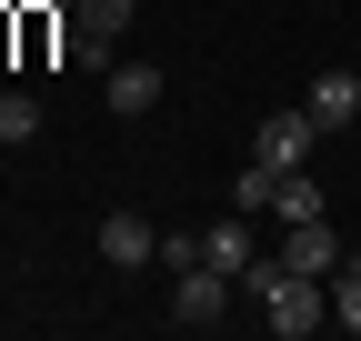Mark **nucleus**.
Wrapping results in <instances>:
<instances>
[{
    "mask_svg": "<svg viewBox=\"0 0 361 341\" xmlns=\"http://www.w3.org/2000/svg\"><path fill=\"white\" fill-rule=\"evenodd\" d=\"M101 101H111L121 120H141V111L161 101V70H151V61H111V70H101Z\"/></svg>",
    "mask_w": 361,
    "mask_h": 341,
    "instance_id": "obj_5",
    "label": "nucleus"
},
{
    "mask_svg": "<svg viewBox=\"0 0 361 341\" xmlns=\"http://www.w3.org/2000/svg\"><path fill=\"white\" fill-rule=\"evenodd\" d=\"M61 11H80V0H61Z\"/></svg>",
    "mask_w": 361,
    "mask_h": 341,
    "instance_id": "obj_13",
    "label": "nucleus"
},
{
    "mask_svg": "<svg viewBox=\"0 0 361 341\" xmlns=\"http://www.w3.org/2000/svg\"><path fill=\"white\" fill-rule=\"evenodd\" d=\"M271 181H281L271 161H241V181H231V211H241V221H261V211H271Z\"/></svg>",
    "mask_w": 361,
    "mask_h": 341,
    "instance_id": "obj_10",
    "label": "nucleus"
},
{
    "mask_svg": "<svg viewBox=\"0 0 361 341\" xmlns=\"http://www.w3.org/2000/svg\"><path fill=\"white\" fill-rule=\"evenodd\" d=\"M281 261L311 271V281H331V271H341V231L322 221V211H311V221H281Z\"/></svg>",
    "mask_w": 361,
    "mask_h": 341,
    "instance_id": "obj_3",
    "label": "nucleus"
},
{
    "mask_svg": "<svg viewBox=\"0 0 361 341\" xmlns=\"http://www.w3.org/2000/svg\"><path fill=\"white\" fill-rule=\"evenodd\" d=\"M71 20H80V30H101V40H121V30H130V0H80Z\"/></svg>",
    "mask_w": 361,
    "mask_h": 341,
    "instance_id": "obj_12",
    "label": "nucleus"
},
{
    "mask_svg": "<svg viewBox=\"0 0 361 341\" xmlns=\"http://www.w3.org/2000/svg\"><path fill=\"white\" fill-rule=\"evenodd\" d=\"M311 211H322V181L311 170H281L271 181V221H311Z\"/></svg>",
    "mask_w": 361,
    "mask_h": 341,
    "instance_id": "obj_8",
    "label": "nucleus"
},
{
    "mask_svg": "<svg viewBox=\"0 0 361 341\" xmlns=\"http://www.w3.org/2000/svg\"><path fill=\"white\" fill-rule=\"evenodd\" d=\"M331 321L361 341V251H341V271H331Z\"/></svg>",
    "mask_w": 361,
    "mask_h": 341,
    "instance_id": "obj_9",
    "label": "nucleus"
},
{
    "mask_svg": "<svg viewBox=\"0 0 361 341\" xmlns=\"http://www.w3.org/2000/svg\"><path fill=\"white\" fill-rule=\"evenodd\" d=\"M311 120H322V131H351V120H361V70H322V80H311V101H301Z\"/></svg>",
    "mask_w": 361,
    "mask_h": 341,
    "instance_id": "obj_6",
    "label": "nucleus"
},
{
    "mask_svg": "<svg viewBox=\"0 0 361 341\" xmlns=\"http://www.w3.org/2000/svg\"><path fill=\"white\" fill-rule=\"evenodd\" d=\"M201 261H211V271H231V281H241V271L261 261V241H251L241 221H211V231H201Z\"/></svg>",
    "mask_w": 361,
    "mask_h": 341,
    "instance_id": "obj_7",
    "label": "nucleus"
},
{
    "mask_svg": "<svg viewBox=\"0 0 361 341\" xmlns=\"http://www.w3.org/2000/svg\"><path fill=\"white\" fill-rule=\"evenodd\" d=\"M90 241H101V261H111V271H141V261H161V231L141 221V211H111V221L90 231Z\"/></svg>",
    "mask_w": 361,
    "mask_h": 341,
    "instance_id": "obj_4",
    "label": "nucleus"
},
{
    "mask_svg": "<svg viewBox=\"0 0 361 341\" xmlns=\"http://www.w3.org/2000/svg\"><path fill=\"white\" fill-rule=\"evenodd\" d=\"M221 302H231V271H211V261H191V271L171 281V321H180V331L221 321Z\"/></svg>",
    "mask_w": 361,
    "mask_h": 341,
    "instance_id": "obj_2",
    "label": "nucleus"
},
{
    "mask_svg": "<svg viewBox=\"0 0 361 341\" xmlns=\"http://www.w3.org/2000/svg\"><path fill=\"white\" fill-rule=\"evenodd\" d=\"M311 151H322V120H311V111H271L251 131V161H271V170H301Z\"/></svg>",
    "mask_w": 361,
    "mask_h": 341,
    "instance_id": "obj_1",
    "label": "nucleus"
},
{
    "mask_svg": "<svg viewBox=\"0 0 361 341\" xmlns=\"http://www.w3.org/2000/svg\"><path fill=\"white\" fill-rule=\"evenodd\" d=\"M40 131V101L30 91H0V141H30Z\"/></svg>",
    "mask_w": 361,
    "mask_h": 341,
    "instance_id": "obj_11",
    "label": "nucleus"
}]
</instances>
